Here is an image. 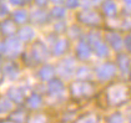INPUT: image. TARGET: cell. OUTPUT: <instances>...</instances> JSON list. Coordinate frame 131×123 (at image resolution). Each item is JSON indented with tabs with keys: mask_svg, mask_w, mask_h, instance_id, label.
<instances>
[{
	"mask_svg": "<svg viewBox=\"0 0 131 123\" xmlns=\"http://www.w3.org/2000/svg\"><path fill=\"white\" fill-rule=\"evenodd\" d=\"M34 31L31 30L30 28H25V29H23V30H20V32H19V36H20V39L23 41H29L31 40L32 37H34Z\"/></svg>",
	"mask_w": 131,
	"mask_h": 123,
	"instance_id": "5",
	"label": "cell"
},
{
	"mask_svg": "<svg viewBox=\"0 0 131 123\" xmlns=\"http://www.w3.org/2000/svg\"><path fill=\"white\" fill-rule=\"evenodd\" d=\"M4 108H6V112L11 110V103L9 101H6V100L0 102V112H4Z\"/></svg>",
	"mask_w": 131,
	"mask_h": 123,
	"instance_id": "7",
	"label": "cell"
},
{
	"mask_svg": "<svg viewBox=\"0 0 131 123\" xmlns=\"http://www.w3.org/2000/svg\"><path fill=\"white\" fill-rule=\"evenodd\" d=\"M9 97L11 98V101H15V102H20L21 101V96L19 94V91L16 88H10Z\"/></svg>",
	"mask_w": 131,
	"mask_h": 123,
	"instance_id": "6",
	"label": "cell"
},
{
	"mask_svg": "<svg viewBox=\"0 0 131 123\" xmlns=\"http://www.w3.org/2000/svg\"><path fill=\"white\" fill-rule=\"evenodd\" d=\"M10 3L13 4V5L18 6V5H21V4L24 3V0H10Z\"/></svg>",
	"mask_w": 131,
	"mask_h": 123,
	"instance_id": "9",
	"label": "cell"
},
{
	"mask_svg": "<svg viewBox=\"0 0 131 123\" xmlns=\"http://www.w3.org/2000/svg\"><path fill=\"white\" fill-rule=\"evenodd\" d=\"M3 73H4L5 76L14 77V75H16V73H18V67H16L13 62H9V63H6V65L4 66V69H3Z\"/></svg>",
	"mask_w": 131,
	"mask_h": 123,
	"instance_id": "4",
	"label": "cell"
},
{
	"mask_svg": "<svg viewBox=\"0 0 131 123\" xmlns=\"http://www.w3.org/2000/svg\"><path fill=\"white\" fill-rule=\"evenodd\" d=\"M0 28H1V32L4 34V35H6V36H9V35H13L14 34V31H15V25H14V20H4L1 22V25H0Z\"/></svg>",
	"mask_w": 131,
	"mask_h": 123,
	"instance_id": "2",
	"label": "cell"
},
{
	"mask_svg": "<svg viewBox=\"0 0 131 123\" xmlns=\"http://www.w3.org/2000/svg\"><path fill=\"white\" fill-rule=\"evenodd\" d=\"M8 14H9L8 6H6L4 3H1V1H0V18H4V16H6Z\"/></svg>",
	"mask_w": 131,
	"mask_h": 123,
	"instance_id": "8",
	"label": "cell"
},
{
	"mask_svg": "<svg viewBox=\"0 0 131 123\" xmlns=\"http://www.w3.org/2000/svg\"><path fill=\"white\" fill-rule=\"evenodd\" d=\"M19 49H20V41L16 39H10L4 44V52H6V53L13 55L19 51Z\"/></svg>",
	"mask_w": 131,
	"mask_h": 123,
	"instance_id": "1",
	"label": "cell"
},
{
	"mask_svg": "<svg viewBox=\"0 0 131 123\" xmlns=\"http://www.w3.org/2000/svg\"><path fill=\"white\" fill-rule=\"evenodd\" d=\"M26 19H28V15H26L25 10H16L13 12V20H14V22L23 24V22L26 21Z\"/></svg>",
	"mask_w": 131,
	"mask_h": 123,
	"instance_id": "3",
	"label": "cell"
},
{
	"mask_svg": "<svg viewBox=\"0 0 131 123\" xmlns=\"http://www.w3.org/2000/svg\"><path fill=\"white\" fill-rule=\"evenodd\" d=\"M0 1H3V0H0Z\"/></svg>",
	"mask_w": 131,
	"mask_h": 123,
	"instance_id": "11",
	"label": "cell"
},
{
	"mask_svg": "<svg viewBox=\"0 0 131 123\" xmlns=\"http://www.w3.org/2000/svg\"><path fill=\"white\" fill-rule=\"evenodd\" d=\"M25 1H30V0H25Z\"/></svg>",
	"mask_w": 131,
	"mask_h": 123,
	"instance_id": "10",
	"label": "cell"
}]
</instances>
